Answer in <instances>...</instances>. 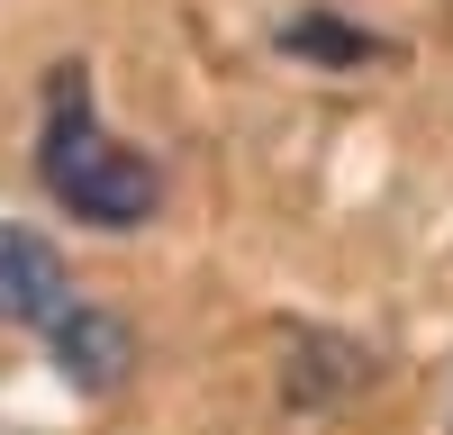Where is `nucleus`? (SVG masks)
Returning <instances> with one entry per match:
<instances>
[{"label": "nucleus", "mask_w": 453, "mask_h": 435, "mask_svg": "<svg viewBox=\"0 0 453 435\" xmlns=\"http://www.w3.org/2000/svg\"><path fill=\"white\" fill-rule=\"evenodd\" d=\"M36 181H46L55 209L82 218V227H145V218H155V200H164L155 164H145L127 136L100 127V109H91V91H82V64H55V82H46Z\"/></svg>", "instance_id": "1"}, {"label": "nucleus", "mask_w": 453, "mask_h": 435, "mask_svg": "<svg viewBox=\"0 0 453 435\" xmlns=\"http://www.w3.org/2000/svg\"><path fill=\"white\" fill-rule=\"evenodd\" d=\"M82 300L64 272V254L27 227H0V326H36V336H55L64 309Z\"/></svg>", "instance_id": "2"}, {"label": "nucleus", "mask_w": 453, "mask_h": 435, "mask_svg": "<svg viewBox=\"0 0 453 435\" xmlns=\"http://www.w3.org/2000/svg\"><path fill=\"white\" fill-rule=\"evenodd\" d=\"M46 354L64 362V381H73V390H119V381H127V362H136V336H127V317H119V309L73 300L64 326L46 336Z\"/></svg>", "instance_id": "3"}, {"label": "nucleus", "mask_w": 453, "mask_h": 435, "mask_svg": "<svg viewBox=\"0 0 453 435\" xmlns=\"http://www.w3.org/2000/svg\"><path fill=\"white\" fill-rule=\"evenodd\" d=\"M281 55H299V64H372L381 46H372L363 27H345L335 10H299V19L281 27Z\"/></svg>", "instance_id": "4"}, {"label": "nucleus", "mask_w": 453, "mask_h": 435, "mask_svg": "<svg viewBox=\"0 0 453 435\" xmlns=\"http://www.w3.org/2000/svg\"><path fill=\"white\" fill-rule=\"evenodd\" d=\"M444 435H453V390H444Z\"/></svg>", "instance_id": "5"}]
</instances>
